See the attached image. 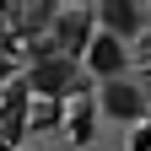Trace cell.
Returning a JSON list of instances; mask_svg holds the SVG:
<instances>
[{
  "instance_id": "6da1fadb",
  "label": "cell",
  "mask_w": 151,
  "mask_h": 151,
  "mask_svg": "<svg viewBox=\"0 0 151 151\" xmlns=\"http://www.w3.org/2000/svg\"><path fill=\"white\" fill-rule=\"evenodd\" d=\"M81 65L65 60V54H54V49H38L32 54V65H27V86H32V97H54V103H65L81 92Z\"/></svg>"
},
{
  "instance_id": "7a4b0ae2",
  "label": "cell",
  "mask_w": 151,
  "mask_h": 151,
  "mask_svg": "<svg viewBox=\"0 0 151 151\" xmlns=\"http://www.w3.org/2000/svg\"><path fill=\"white\" fill-rule=\"evenodd\" d=\"M49 49L54 54H65V60H76L81 65V54H86V43H92V32H97V22H92V6H54V16H49Z\"/></svg>"
},
{
  "instance_id": "3957f363",
  "label": "cell",
  "mask_w": 151,
  "mask_h": 151,
  "mask_svg": "<svg viewBox=\"0 0 151 151\" xmlns=\"http://www.w3.org/2000/svg\"><path fill=\"white\" fill-rule=\"evenodd\" d=\"M92 108H103L113 124H146V113H151V97H146V86L140 81H129V76H119V81H103L97 86V103Z\"/></svg>"
},
{
  "instance_id": "277c9868",
  "label": "cell",
  "mask_w": 151,
  "mask_h": 151,
  "mask_svg": "<svg viewBox=\"0 0 151 151\" xmlns=\"http://www.w3.org/2000/svg\"><path fill=\"white\" fill-rule=\"evenodd\" d=\"M146 6L140 0H97L92 6V22H97V32H108V38H119V43H135V38L146 32Z\"/></svg>"
},
{
  "instance_id": "5b68a950",
  "label": "cell",
  "mask_w": 151,
  "mask_h": 151,
  "mask_svg": "<svg viewBox=\"0 0 151 151\" xmlns=\"http://www.w3.org/2000/svg\"><path fill=\"white\" fill-rule=\"evenodd\" d=\"M81 76H97V81H119V76L129 70V43H119V38H108V32H92V43L81 54Z\"/></svg>"
},
{
  "instance_id": "8992f818",
  "label": "cell",
  "mask_w": 151,
  "mask_h": 151,
  "mask_svg": "<svg viewBox=\"0 0 151 151\" xmlns=\"http://www.w3.org/2000/svg\"><path fill=\"white\" fill-rule=\"evenodd\" d=\"M60 124H65V135H70L76 146H86L92 135H97V113H92V103H86V97H65Z\"/></svg>"
},
{
  "instance_id": "52a82bcc",
  "label": "cell",
  "mask_w": 151,
  "mask_h": 151,
  "mask_svg": "<svg viewBox=\"0 0 151 151\" xmlns=\"http://www.w3.org/2000/svg\"><path fill=\"white\" fill-rule=\"evenodd\" d=\"M60 113H65V103H54V97H27V129H54Z\"/></svg>"
},
{
  "instance_id": "ba28073f",
  "label": "cell",
  "mask_w": 151,
  "mask_h": 151,
  "mask_svg": "<svg viewBox=\"0 0 151 151\" xmlns=\"http://www.w3.org/2000/svg\"><path fill=\"white\" fill-rule=\"evenodd\" d=\"M129 146H135V151H151V119L135 124V140H129Z\"/></svg>"
},
{
  "instance_id": "9c48e42d",
  "label": "cell",
  "mask_w": 151,
  "mask_h": 151,
  "mask_svg": "<svg viewBox=\"0 0 151 151\" xmlns=\"http://www.w3.org/2000/svg\"><path fill=\"white\" fill-rule=\"evenodd\" d=\"M146 119H151V113H146Z\"/></svg>"
}]
</instances>
